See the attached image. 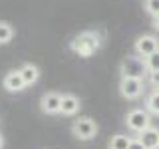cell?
<instances>
[{"label":"cell","mask_w":159,"mask_h":149,"mask_svg":"<svg viewBox=\"0 0 159 149\" xmlns=\"http://www.w3.org/2000/svg\"><path fill=\"white\" fill-rule=\"evenodd\" d=\"M20 74H22V79H24L26 86L36 84L38 78H40V70H38V66H34V64H24V66L20 68Z\"/></svg>","instance_id":"obj_11"},{"label":"cell","mask_w":159,"mask_h":149,"mask_svg":"<svg viewBox=\"0 0 159 149\" xmlns=\"http://www.w3.org/2000/svg\"><path fill=\"white\" fill-rule=\"evenodd\" d=\"M127 149H147V147H143V143L139 141V139H131V143H129Z\"/></svg>","instance_id":"obj_18"},{"label":"cell","mask_w":159,"mask_h":149,"mask_svg":"<svg viewBox=\"0 0 159 149\" xmlns=\"http://www.w3.org/2000/svg\"><path fill=\"white\" fill-rule=\"evenodd\" d=\"M125 123L133 133H141L151 125V113L147 109H131L125 115Z\"/></svg>","instance_id":"obj_3"},{"label":"cell","mask_w":159,"mask_h":149,"mask_svg":"<svg viewBox=\"0 0 159 149\" xmlns=\"http://www.w3.org/2000/svg\"><path fill=\"white\" fill-rule=\"evenodd\" d=\"M119 72H121V78H137V79H143L149 74L147 66H145V58H141V56L123 58L121 66H119Z\"/></svg>","instance_id":"obj_2"},{"label":"cell","mask_w":159,"mask_h":149,"mask_svg":"<svg viewBox=\"0 0 159 149\" xmlns=\"http://www.w3.org/2000/svg\"><path fill=\"white\" fill-rule=\"evenodd\" d=\"M80 97L72 96V93H64L62 96V107H60V113L62 115H76L80 111Z\"/></svg>","instance_id":"obj_10"},{"label":"cell","mask_w":159,"mask_h":149,"mask_svg":"<svg viewBox=\"0 0 159 149\" xmlns=\"http://www.w3.org/2000/svg\"><path fill=\"white\" fill-rule=\"evenodd\" d=\"M137 139L143 143V147L147 149H159V129L149 125L147 129H143L141 133H137Z\"/></svg>","instance_id":"obj_9"},{"label":"cell","mask_w":159,"mask_h":149,"mask_svg":"<svg viewBox=\"0 0 159 149\" xmlns=\"http://www.w3.org/2000/svg\"><path fill=\"white\" fill-rule=\"evenodd\" d=\"M72 133L78 139H82V141H89V139H93L98 135V123L92 117H80L74 121Z\"/></svg>","instance_id":"obj_4"},{"label":"cell","mask_w":159,"mask_h":149,"mask_svg":"<svg viewBox=\"0 0 159 149\" xmlns=\"http://www.w3.org/2000/svg\"><path fill=\"white\" fill-rule=\"evenodd\" d=\"M14 38V28L10 22H0V44H8Z\"/></svg>","instance_id":"obj_14"},{"label":"cell","mask_w":159,"mask_h":149,"mask_svg":"<svg viewBox=\"0 0 159 149\" xmlns=\"http://www.w3.org/2000/svg\"><path fill=\"white\" fill-rule=\"evenodd\" d=\"M40 107L46 115H56V113H60V107H62V96L56 92L44 93L42 99H40Z\"/></svg>","instance_id":"obj_7"},{"label":"cell","mask_w":159,"mask_h":149,"mask_svg":"<svg viewBox=\"0 0 159 149\" xmlns=\"http://www.w3.org/2000/svg\"><path fill=\"white\" fill-rule=\"evenodd\" d=\"M145 109L151 113V115H157L159 117V88L153 89V92L147 96V99H145Z\"/></svg>","instance_id":"obj_12"},{"label":"cell","mask_w":159,"mask_h":149,"mask_svg":"<svg viewBox=\"0 0 159 149\" xmlns=\"http://www.w3.org/2000/svg\"><path fill=\"white\" fill-rule=\"evenodd\" d=\"M155 50H159V40L153 34H143L135 40V54L141 58H147L149 54H153Z\"/></svg>","instance_id":"obj_6"},{"label":"cell","mask_w":159,"mask_h":149,"mask_svg":"<svg viewBox=\"0 0 159 149\" xmlns=\"http://www.w3.org/2000/svg\"><path fill=\"white\" fill-rule=\"evenodd\" d=\"M119 93H121L125 99H137L143 93V79L121 78L119 79Z\"/></svg>","instance_id":"obj_5"},{"label":"cell","mask_w":159,"mask_h":149,"mask_svg":"<svg viewBox=\"0 0 159 149\" xmlns=\"http://www.w3.org/2000/svg\"><path fill=\"white\" fill-rule=\"evenodd\" d=\"M2 84H4V89H8V92H22V89L26 88L20 70H10L6 76H4V82Z\"/></svg>","instance_id":"obj_8"},{"label":"cell","mask_w":159,"mask_h":149,"mask_svg":"<svg viewBox=\"0 0 159 149\" xmlns=\"http://www.w3.org/2000/svg\"><path fill=\"white\" fill-rule=\"evenodd\" d=\"M70 48H72V52L78 54V56L89 58L102 48V36H99L98 32H92V30L82 32V34H78V36H74V40L70 42Z\"/></svg>","instance_id":"obj_1"},{"label":"cell","mask_w":159,"mask_h":149,"mask_svg":"<svg viewBox=\"0 0 159 149\" xmlns=\"http://www.w3.org/2000/svg\"><path fill=\"white\" fill-rule=\"evenodd\" d=\"M145 66H147V72H159V50H155L153 54H149L145 58Z\"/></svg>","instance_id":"obj_15"},{"label":"cell","mask_w":159,"mask_h":149,"mask_svg":"<svg viewBox=\"0 0 159 149\" xmlns=\"http://www.w3.org/2000/svg\"><path fill=\"white\" fill-rule=\"evenodd\" d=\"M143 8L149 16H157L159 14V0H143Z\"/></svg>","instance_id":"obj_16"},{"label":"cell","mask_w":159,"mask_h":149,"mask_svg":"<svg viewBox=\"0 0 159 149\" xmlns=\"http://www.w3.org/2000/svg\"><path fill=\"white\" fill-rule=\"evenodd\" d=\"M4 147V137H2V133H0V149Z\"/></svg>","instance_id":"obj_20"},{"label":"cell","mask_w":159,"mask_h":149,"mask_svg":"<svg viewBox=\"0 0 159 149\" xmlns=\"http://www.w3.org/2000/svg\"><path fill=\"white\" fill-rule=\"evenodd\" d=\"M129 143H131V137L123 135V133H117V135H113L111 139H109L107 147L109 149H127Z\"/></svg>","instance_id":"obj_13"},{"label":"cell","mask_w":159,"mask_h":149,"mask_svg":"<svg viewBox=\"0 0 159 149\" xmlns=\"http://www.w3.org/2000/svg\"><path fill=\"white\" fill-rule=\"evenodd\" d=\"M147 76H149V82H151V86L159 88V72H149Z\"/></svg>","instance_id":"obj_17"},{"label":"cell","mask_w":159,"mask_h":149,"mask_svg":"<svg viewBox=\"0 0 159 149\" xmlns=\"http://www.w3.org/2000/svg\"><path fill=\"white\" fill-rule=\"evenodd\" d=\"M153 28L159 32V14H157V16H153Z\"/></svg>","instance_id":"obj_19"}]
</instances>
